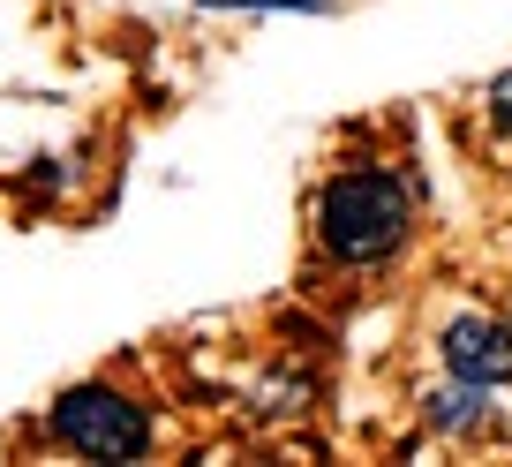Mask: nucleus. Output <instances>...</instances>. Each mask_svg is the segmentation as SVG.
<instances>
[{
    "instance_id": "nucleus-1",
    "label": "nucleus",
    "mask_w": 512,
    "mask_h": 467,
    "mask_svg": "<svg viewBox=\"0 0 512 467\" xmlns=\"http://www.w3.org/2000/svg\"><path fill=\"white\" fill-rule=\"evenodd\" d=\"M415 234V189L384 166H347L317 189V242L339 264H384Z\"/></svg>"
},
{
    "instance_id": "nucleus-2",
    "label": "nucleus",
    "mask_w": 512,
    "mask_h": 467,
    "mask_svg": "<svg viewBox=\"0 0 512 467\" xmlns=\"http://www.w3.org/2000/svg\"><path fill=\"white\" fill-rule=\"evenodd\" d=\"M46 430L61 437L68 452H83V460H144L151 452V407L128 400V392L113 385H68L61 400H53Z\"/></svg>"
},
{
    "instance_id": "nucleus-3",
    "label": "nucleus",
    "mask_w": 512,
    "mask_h": 467,
    "mask_svg": "<svg viewBox=\"0 0 512 467\" xmlns=\"http://www.w3.org/2000/svg\"><path fill=\"white\" fill-rule=\"evenodd\" d=\"M445 377H467V385H512V324L505 317H452L445 339Z\"/></svg>"
},
{
    "instance_id": "nucleus-4",
    "label": "nucleus",
    "mask_w": 512,
    "mask_h": 467,
    "mask_svg": "<svg viewBox=\"0 0 512 467\" xmlns=\"http://www.w3.org/2000/svg\"><path fill=\"white\" fill-rule=\"evenodd\" d=\"M490 392L497 385H467V377H452V385H437L430 400H422V415H430V430H445V437L482 430V422H490Z\"/></svg>"
},
{
    "instance_id": "nucleus-5",
    "label": "nucleus",
    "mask_w": 512,
    "mask_h": 467,
    "mask_svg": "<svg viewBox=\"0 0 512 467\" xmlns=\"http://www.w3.org/2000/svg\"><path fill=\"white\" fill-rule=\"evenodd\" d=\"M196 8H287V16H324L339 0H196Z\"/></svg>"
},
{
    "instance_id": "nucleus-6",
    "label": "nucleus",
    "mask_w": 512,
    "mask_h": 467,
    "mask_svg": "<svg viewBox=\"0 0 512 467\" xmlns=\"http://www.w3.org/2000/svg\"><path fill=\"white\" fill-rule=\"evenodd\" d=\"M490 113H497V129H512V68L490 83Z\"/></svg>"
}]
</instances>
